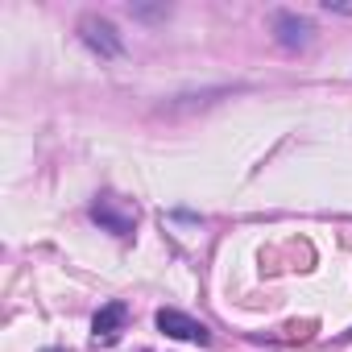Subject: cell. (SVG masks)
Here are the masks:
<instances>
[{
	"instance_id": "cell-5",
	"label": "cell",
	"mask_w": 352,
	"mask_h": 352,
	"mask_svg": "<svg viewBox=\"0 0 352 352\" xmlns=\"http://www.w3.org/2000/svg\"><path fill=\"white\" fill-rule=\"evenodd\" d=\"M124 323H129V307H124V302H104V307L96 311V319H91V331H96L100 344H112V340L124 331Z\"/></svg>"
},
{
	"instance_id": "cell-3",
	"label": "cell",
	"mask_w": 352,
	"mask_h": 352,
	"mask_svg": "<svg viewBox=\"0 0 352 352\" xmlns=\"http://www.w3.org/2000/svg\"><path fill=\"white\" fill-rule=\"evenodd\" d=\"M79 42L100 58H120L124 54V38L116 34V25L108 17H83L79 21Z\"/></svg>"
},
{
	"instance_id": "cell-7",
	"label": "cell",
	"mask_w": 352,
	"mask_h": 352,
	"mask_svg": "<svg viewBox=\"0 0 352 352\" xmlns=\"http://www.w3.org/2000/svg\"><path fill=\"white\" fill-rule=\"evenodd\" d=\"M129 13H133V17H141V21H153V17H166L170 9H149V5H133Z\"/></svg>"
},
{
	"instance_id": "cell-4",
	"label": "cell",
	"mask_w": 352,
	"mask_h": 352,
	"mask_svg": "<svg viewBox=\"0 0 352 352\" xmlns=\"http://www.w3.org/2000/svg\"><path fill=\"white\" fill-rule=\"evenodd\" d=\"M153 323H157V331L170 336V340L212 344V327H208V323H199V319H191V315H183V311H174V307H162V311L153 315Z\"/></svg>"
},
{
	"instance_id": "cell-1",
	"label": "cell",
	"mask_w": 352,
	"mask_h": 352,
	"mask_svg": "<svg viewBox=\"0 0 352 352\" xmlns=\"http://www.w3.org/2000/svg\"><path fill=\"white\" fill-rule=\"evenodd\" d=\"M270 34H274V42H278L282 50H307V46L315 42L311 17H302V13H294V9H274V13H270Z\"/></svg>"
},
{
	"instance_id": "cell-6",
	"label": "cell",
	"mask_w": 352,
	"mask_h": 352,
	"mask_svg": "<svg viewBox=\"0 0 352 352\" xmlns=\"http://www.w3.org/2000/svg\"><path fill=\"white\" fill-rule=\"evenodd\" d=\"M323 13H336V17H352V0H319Z\"/></svg>"
},
{
	"instance_id": "cell-2",
	"label": "cell",
	"mask_w": 352,
	"mask_h": 352,
	"mask_svg": "<svg viewBox=\"0 0 352 352\" xmlns=\"http://www.w3.org/2000/svg\"><path fill=\"white\" fill-rule=\"evenodd\" d=\"M91 220H96L104 232H112V236H133V228H137V208H133L129 199H120V195H96Z\"/></svg>"
},
{
	"instance_id": "cell-8",
	"label": "cell",
	"mask_w": 352,
	"mask_h": 352,
	"mask_svg": "<svg viewBox=\"0 0 352 352\" xmlns=\"http://www.w3.org/2000/svg\"><path fill=\"white\" fill-rule=\"evenodd\" d=\"M340 344H352V327H348V331H340Z\"/></svg>"
}]
</instances>
